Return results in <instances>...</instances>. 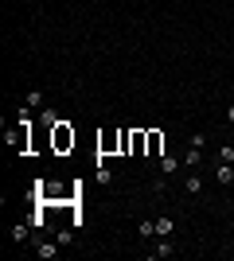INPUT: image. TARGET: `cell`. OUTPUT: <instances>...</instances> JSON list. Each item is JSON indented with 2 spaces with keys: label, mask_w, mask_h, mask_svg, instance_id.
Returning <instances> with one entry per match:
<instances>
[{
  "label": "cell",
  "mask_w": 234,
  "mask_h": 261,
  "mask_svg": "<svg viewBox=\"0 0 234 261\" xmlns=\"http://www.w3.org/2000/svg\"><path fill=\"white\" fill-rule=\"evenodd\" d=\"M51 145H55V152H70V148H74V129H70L66 121L51 125Z\"/></svg>",
  "instance_id": "cell-1"
},
{
  "label": "cell",
  "mask_w": 234,
  "mask_h": 261,
  "mask_svg": "<svg viewBox=\"0 0 234 261\" xmlns=\"http://www.w3.org/2000/svg\"><path fill=\"white\" fill-rule=\"evenodd\" d=\"M98 152H102V156L121 152V129H117V133H106V137H98Z\"/></svg>",
  "instance_id": "cell-2"
},
{
  "label": "cell",
  "mask_w": 234,
  "mask_h": 261,
  "mask_svg": "<svg viewBox=\"0 0 234 261\" xmlns=\"http://www.w3.org/2000/svg\"><path fill=\"white\" fill-rule=\"evenodd\" d=\"M145 133H148V148H145V152H148V156H160V148H164V133H156V129H145Z\"/></svg>",
  "instance_id": "cell-3"
},
{
  "label": "cell",
  "mask_w": 234,
  "mask_h": 261,
  "mask_svg": "<svg viewBox=\"0 0 234 261\" xmlns=\"http://www.w3.org/2000/svg\"><path fill=\"white\" fill-rule=\"evenodd\" d=\"M215 179H219L223 187H231V183H234V168H231V164H227V160H223V164L215 168Z\"/></svg>",
  "instance_id": "cell-4"
},
{
  "label": "cell",
  "mask_w": 234,
  "mask_h": 261,
  "mask_svg": "<svg viewBox=\"0 0 234 261\" xmlns=\"http://www.w3.org/2000/svg\"><path fill=\"white\" fill-rule=\"evenodd\" d=\"M145 148H148V133L145 129H133V156H141Z\"/></svg>",
  "instance_id": "cell-5"
},
{
  "label": "cell",
  "mask_w": 234,
  "mask_h": 261,
  "mask_svg": "<svg viewBox=\"0 0 234 261\" xmlns=\"http://www.w3.org/2000/svg\"><path fill=\"white\" fill-rule=\"evenodd\" d=\"M8 141H12L16 148H28V121H20V129H16V133H12Z\"/></svg>",
  "instance_id": "cell-6"
},
{
  "label": "cell",
  "mask_w": 234,
  "mask_h": 261,
  "mask_svg": "<svg viewBox=\"0 0 234 261\" xmlns=\"http://www.w3.org/2000/svg\"><path fill=\"white\" fill-rule=\"evenodd\" d=\"M179 164H183V156H160V168H164V175H172Z\"/></svg>",
  "instance_id": "cell-7"
},
{
  "label": "cell",
  "mask_w": 234,
  "mask_h": 261,
  "mask_svg": "<svg viewBox=\"0 0 234 261\" xmlns=\"http://www.w3.org/2000/svg\"><path fill=\"white\" fill-rule=\"evenodd\" d=\"M172 254H176V246L168 242V238H164V242H160V246L152 250V258H172Z\"/></svg>",
  "instance_id": "cell-8"
},
{
  "label": "cell",
  "mask_w": 234,
  "mask_h": 261,
  "mask_svg": "<svg viewBox=\"0 0 234 261\" xmlns=\"http://www.w3.org/2000/svg\"><path fill=\"white\" fill-rule=\"evenodd\" d=\"M121 152H125V156L133 152V129H121Z\"/></svg>",
  "instance_id": "cell-9"
},
{
  "label": "cell",
  "mask_w": 234,
  "mask_h": 261,
  "mask_svg": "<svg viewBox=\"0 0 234 261\" xmlns=\"http://www.w3.org/2000/svg\"><path fill=\"white\" fill-rule=\"evenodd\" d=\"M183 187H187V195H199V191H203V179H199V175H191Z\"/></svg>",
  "instance_id": "cell-10"
},
{
  "label": "cell",
  "mask_w": 234,
  "mask_h": 261,
  "mask_svg": "<svg viewBox=\"0 0 234 261\" xmlns=\"http://www.w3.org/2000/svg\"><path fill=\"white\" fill-rule=\"evenodd\" d=\"M156 234L168 238V234H172V218H156Z\"/></svg>",
  "instance_id": "cell-11"
},
{
  "label": "cell",
  "mask_w": 234,
  "mask_h": 261,
  "mask_svg": "<svg viewBox=\"0 0 234 261\" xmlns=\"http://www.w3.org/2000/svg\"><path fill=\"white\" fill-rule=\"evenodd\" d=\"M203 145H207V137H203V133H195V137H191V145H187V148H195V152H203Z\"/></svg>",
  "instance_id": "cell-12"
},
{
  "label": "cell",
  "mask_w": 234,
  "mask_h": 261,
  "mask_svg": "<svg viewBox=\"0 0 234 261\" xmlns=\"http://www.w3.org/2000/svg\"><path fill=\"white\" fill-rule=\"evenodd\" d=\"M55 254H58V246H55V242H47V246H39V258H55Z\"/></svg>",
  "instance_id": "cell-13"
},
{
  "label": "cell",
  "mask_w": 234,
  "mask_h": 261,
  "mask_svg": "<svg viewBox=\"0 0 234 261\" xmlns=\"http://www.w3.org/2000/svg\"><path fill=\"white\" fill-rule=\"evenodd\" d=\"M199 160H203V156H199V152H195V148H187V156H183V164H187V168H195V164H199Z\"/></svg>",
  "instance_id": "cell-14"
},
{
  "label": "cell",
  "mask_w": 234,
  "mask_h": 261,
  "mask_svg": "<svg viewBox=\"0 0 234 261\" xmlns=\"http://www.w3.org/2000/svg\"><path fill=\"white\" fill-rule=\"evenodd\" d=\"M137 230H141V234H145V238H148V234H156V222H148V218H145V222H141V226H137Z\"/></svg>",
  "instance_id": "cell-15"
},
{
  "label": "cell",
  "mask_w": 234,
  "mask_h": 261,
  "mask_svg": "<svg viewBox=\"0 0 234 261\" xmlns=\"http://www.w3.org/2000/svg\"><path fill=\"white\" fill-rule=\"evenodd\" d=\"M219 156L227 160V164H234V145H223V152H219Z\"/></svg>",
  "instance_id": "cell-16"
},
{
  "label": "cell",
  "mask_w": 234,
  "mask_h": 261,
  "mask_svg": "<svg viewBox=\"0 0 234 261\" xmlns=\"http://www.w3.org/2000/svg\"><path fill=\"white\" fill-rule=\"evenodd\" d=\"M227 121H231V125H234V105H231V109H227Z\"/></svg>",
  "instance_id": "cell-17"
}]
</instances>
